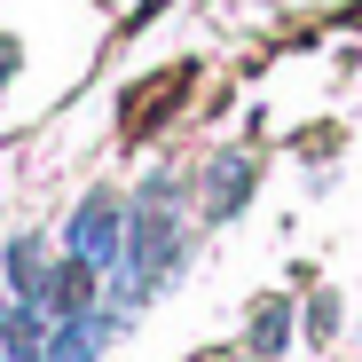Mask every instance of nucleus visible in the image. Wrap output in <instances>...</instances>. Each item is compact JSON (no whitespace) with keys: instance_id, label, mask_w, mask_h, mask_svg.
<instances>
[{"instance_id":"1","label":"nucleus","mask_w":362,"mask_h":362,"mask_svg":"<svg viewBox=\"0 0 362 362\" xmlns=\"http://www.w3.org/2000/svg\"><path fill=\"white\" fill-rule=\"evenodd\" d=\"M127 205L118 197H87L79 213H71V260H87V268H118L127 260Z\"/></svg>"}]
</instances>
